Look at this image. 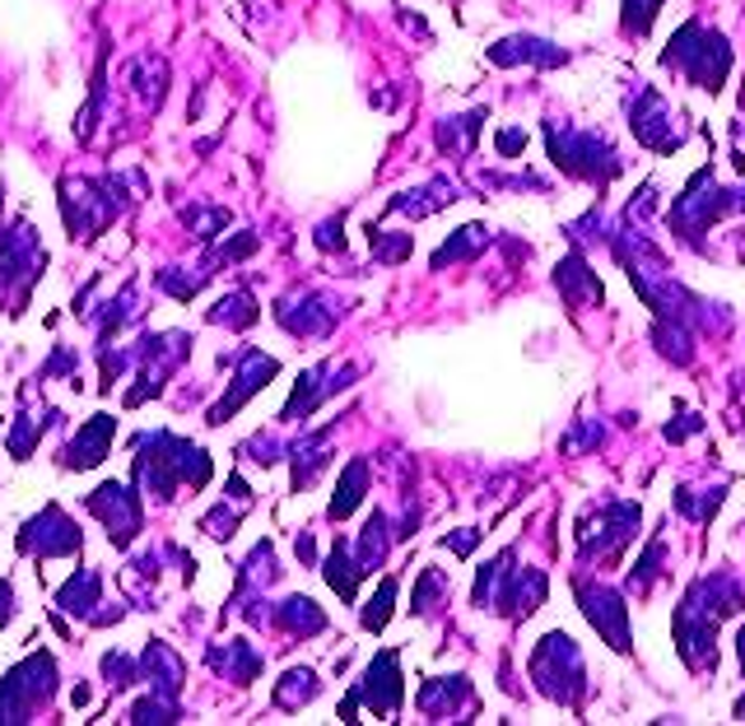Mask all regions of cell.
Here are the masks:
<instances>
[{"instance_id": "cell-1", "label": "cell", "mask_w": 745, "mask_h": 726, "mask_svg": "<svg viewBox=\"0 0 745 726\" xmlns=\"http://www.w3.org/2000/svg\"><path fill=\"white\" fill-rule=\"evenodd\" d=\"M675 61L685 65V75L694 84H704L708 94H717L722 80H727V71H732V48H727V38H722V33L685 24L681 33L671 38V52H666V65H675Z\"/></svg>"}, {"instance_id": "cell-2", "label": "cell", "mask_w": 745, "mask_h": 726, "mask_svg": "<svg viewBox=\"0 0 745 726\" xmlns=\"http://www.w3.org/2000/svg\"><path fill=\"white\" fill-rule=\"evenodd\" d=\"M56 689V666L48 652L29 656L24 666H14L10 680L0 685V722H24L42 698H48Z\"/></svg>"}, {"instance_id": "cell-3", "label": "cell", "mask_w": 745, "mask_h": 726, "mask_svg": "<svg viewBox=\"0 0 745 726\" xmlns=\"http://www.w3.org/2000/svg\"><path fill=\"white\" fill-rule=\"evenodd\" d=\"M531 675H536V685L546 689L555 703H573V689H578V680H582V656H578L573 639H563V633L540 639V647L531 656Z\"/></svg>"}, {"instance_id": "cell-4", "label": "cell", "mask_w": 745, "mask_h": 726, "mask_svg": "<svg viewBox=\"0 0 745 726\" xmlns=\"http://www.w3.org/2000/svg\"><path fill=\"white\" fill-rule=\"evenodd\" d=\"M359 703H364L369 713H377V717H387V713L401 708V666H396V652H377V656H373L369 675L350 689L345 708H341L345 722H354V708H359Z\"/></svg>"}, {"instance_id": "cell-5", "label": "cell", "mask_w": 745, "mask_h": 726, "mask_svg": "<svg viewBox=\"0 0 745 726\" xmlns=\"http://www.w3.org/2000/svg\"><path fill=\"white\" fill-rule=\"evenodd\" d=\"M573 592H578L582 615L597 624L601 639L611 643L615 652H629V620H624V601L611 592V587H587V582H573Z\"/></svg>"}, {"instance_id": "cell-6", "label": "cell", "mask_w": 745, "mask_h": 726, "mask_svg": "<svg viewBox=\"0 0 745 726\" xmlns=\"http://www.w3.org/2000/svg\"><path fill=\"white\" fill-rule=\"evenodd\" d=\"M19 550L38 554V559H48V554H75V550H80V531H75V521L65 517L61 508H48L42 517H33L24 531H19Z\"/></svg>"}, {"instance_id": "cell-7", "label": "cell", "mask_w": 745, "mask_h": 726, "mask_svg": "<svg viewBox=\"0 0 745 726\" xmlns=\"http://www.w3.org/2000/svg\"><path fill=\"white\" fill-rule=\"evenodd\" d=\"M84 508L103 517V527H107L112 544H131V536L141 531V498L126 494L122 485H103V489H94V494L84 498Z\"/></svg>"}, {"instance_id": "cell-8", "label": "cell", "mask_w": 745, "mask_h": 726, "mask_svg": "<svg viewBox=\"0 0 745 726\" xmlns=\"http://www.w3.org/2000/svg\"><path fill=\"white\" fill-rule=\"evenodd\" d=\"M276 373H280V363H276V359H270V354H257V350H247V354H242V373L234 377V392L210 411V424H224L247 396H257Z\"/></svg>"}, {"instance_id": "cell-9", "label": "cell", "mask_w": 745, "mask_h": 726, "mask_svg": "<svg viewBox=\"0 0 745 726\" xmlns=\"http://www.w3.org/2000/svg\"><path fill=\"white\" fill-rule=\"evenodd\" d=\"M112 434H117V419L94 415V419H89L80 434H75V443L65 447L61 466H65V470H89V466H99V461L107 457V447H112Z\"/></svg>"}, {"instance_id": "cell-10", "label": "cell", "mask_w": 745, "mask_h": 726, "mask_svg": "<svg viewBox=\"0 0 745 726\" xmlns=\"http://www.w3.org/2000/svg\"><path fill=\"white\" fill-rule=\"evenodd\" d=\"M470 694V685L462 675H443V680H428V685L420 689V708L428 713V717H447L457 708V698H466Z\"/></svg>"}, {"instance_id": "cell-11", "label": "cell", "mask_w": 745, "mask_h": 726, "mask_svg": "<svg viewBox=\"0 0 745 726\" xmlns=\"http://www.w3.org/2000/svg\"><path fill=\"white\" fill-rule=\"evenodd\" d=\"M364 489H369V461H350L345 475H341V489H335V498H331V521L350 517L359 508V498H364Z\"/></svg>"}, {"instance_id": "cell-12", "label": "cell", "mask_w": 745, "mask_h": 726, "mask_svg": "<svg viewBox=\"0 0 745 726\" xmlns=\"http://www.w3.org/2000/svg\"><path fill=\"white\" fill-rule=\"evenodd\" d=\"M280 629H284V633H299V639H303V633H322V629H327V615H322V610L312 605L308 597H289V601L280 605Z\"/></svg>"}, {"instance_id": "cell-13", "label": "cell", "mask_w": 745, "mask_h": 726, "mask_svg": "<svg viewBox=\"0 0 745 726\" xmlns=\"http://www.w3.org/2000/svg\"><path fill=\"white\" fill-rule=\"evenodd\" d=\"M99 592H103V582H99V573H75L71 582L61 587V605L65 610H80V615H89V610L99 605Z\"/></svg>"}, {"instance_id": "cell-14", "label": "cell", "mask_w": 745, "mask_h": 726, "mask_svg": "<svg viewBox=\"0 0 745 726\" xmlns=\"http://www.w3.org/2000/svg\"><path fill=\"white\" fill-rule=\"evenodd\" d=\"M318 689H322V685H318V675H312V671H289L284 685L276 689V703H280V708H303V703L318 694Z\"/></svg>"}, {"instance_id": "cell-15", "label": "cell", "mask_w": 745, "mask_h": 726, "mask_svg": "<svg viewBox=\"0 0 745 726\" xmlns=\"http://www.w3.org/2000/svg\"><path fill=\"white\" fill-rule=\"evenodd\" d=\"M206 317H210V322H224V326H252V322H257L252 293H234V299H224V303L210 308Z\"/></svg>"}, {"instance_id": "cell-16", "label": "cell", "mask_w": 745, "mask_h": 726, "mask_svg": "<svg viewBox=\"0 0 745 726\" xmlns=\"http://www.w3.org/2000/svg\"><path fill=\"white\" fill-rule=\"evenodd\" d=\"M392 601H396V578H382V587H377L373 605L364 610V629L382 633V624H387V615H392Z\"/></svg>"}, {"instance_id": "cell-17", "label": "cell", "mask_w": 745, "mask_h": 726, "mask_svg": "<svg viewBox=\"0 0 745 726\" xmlns=\"http://www.w3.org/2000/svg\"><path fill=\"white\" fill-rule=\"evenodd\" d=\"M480 234H485V229H457V238H453V242H447V247H443V252L434 257V266L443 270L447 261H457V257H470V252H476V247H480Z\"/></svg>"}, {"instance_id": "cell-18", "label": "cell", "mask_w": 745, "mask_h": 726, "mask_svg": "<svg viewBox=\"0 0 745 726\" xmlns=\"http://www.w3.org/2000/svg\"><path fill=\"white\" fill-rule=\"evenodd\" d=\"M522 145H527L522 131H499V149H504V154H522Z\"/></svg>"}]
</instances>
